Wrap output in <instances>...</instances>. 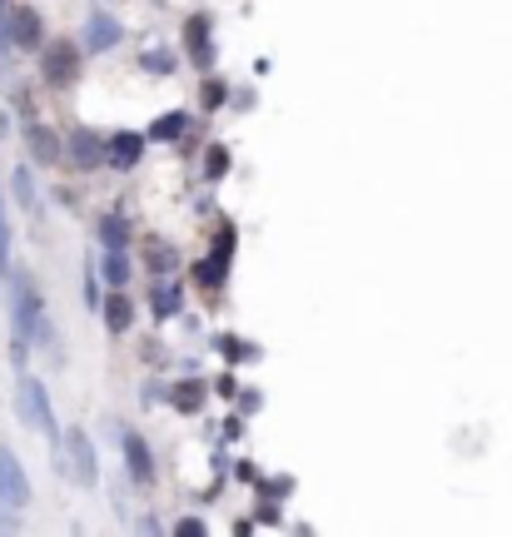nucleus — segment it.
Segmentation results:
<instances>
[{
    "label": "nucleus",
    "instance_id": "19",
    "mask_svg": "<svg viewBox=\"0 0 512 537\" xmlns=\"http://www.w3.org/2000/svg\"><path fill=\"white\" fill-rule=\"evenodd\" d=\"M224 100H229V85H224V80H204V90H200V110H204V115H214Z\"/></svg>",
    "mask_w": 512,
    "mask_h": 537
},
{
    "label": "nucleus",
    "instance_id": "13",
    "mask_svg": "<svg viewBox=\"0 0 512 537\" xmlns=\"http://www.w3.org/2000/svg\"><path fill=\"white\" fill-rule=\"evenodd\" d=\"M100 313H105V328H110V334H125V328L135 324V304H130L120 288H114L110 299L100 304Z\"/></svg>",
    "mask_w": 512,
    "mask_h": 537
},
{
    "label": "nucleus",
    "instance_id": "3",
    "mask_svg": "<svg viewBox=\"0 0 512 537\" xmlns=\"http://www.w3.org/2000/svg\"><path fill=\"white\" fill-rule=\"evenodd\" d=\"M15 413H20L35 433L55 438V413H51V399H45V383H40V378H20V388H15Z\"/></svg>",
    "mask_w": 512,
    "mask_h": 537
},
{
    "label": "nucleus",
    "instance_id": "6",
    "mask_svg": "<svg viewBox=\"0 0 512 537\" xmlns=\"http://www.w3.org/2000/svg\"><path fill=\"white\" fill-rule=\"evenodd\" d=\"M5 36H11L15 51H40L45 45V20L30 5H15V11H5Z\"/></svg>",
    "mask_w": 512,
    "mask_h": 537
},
{
    "label": "nucleus",
    "instance_id": "15",
    "mask_svg": "<svg viewBox=\"0 0 512 537\" xmlns=\"http://www.w3.org/2000/svg\"><path fill=\"white\" fill-rule=\"evenodd\" d=\"M185 130H189V115H185V110H175V115H160L145 139H179Z\"/></svg>",
    "mask_w": 512,
    "mask_h": 537
},
{
    "label": "nucleus",
    "instance_id": "20",
    "mask_svg": "<svg viewBox=\"0 0 512 537\" xmlns=\"http://www.w3.org/2000/svg\"><path fill=\"white\" fill-rule=\"evenodd\" d=\"M154 313H160V319H175V313H179V288L175 284L154 288Z\"/></svg>",
    "mask_w": 512,
    "mask_h": 537
},
{
    "label": "nucleus",
    "instance_id": "1",
    "mask_svg": "<svg viewBox=\"0 0 512 537\" xmlns=\"http://www.w3.org/2000/svg\"><path fill=\"white\" fill-rule=\"evenodd\" d=\"M11 319H15V363H26V349L40 328V288L30 284V274H15L11 284Z\"/></svg>",
    "mask_w": 512,
    "mask_h": 537
},
{
    "label": "nucleus",
    "instance_id": "25",
    "mask_svg": "<svg viewBox=\"0 0 512 537\" xmlns=\"http://www.w3.org/2000/svg\"><path fill=\"white\" fill-rule=\"evenodd\" d=\"M219 353H224V359H249V344H239V338H219Z\"/></svg>",
    "mask_w": 512,
    "mask_h": 537
},
{
    "label": "nucleus",
    "instance_id": "2",
    "mask_svg": "<svg viewBox=\"0 0 512 537\" xmlns=\"http://www.w3.org/2000/svg\"><path fill=\"white\" fill-rule=\"evenodd\" d=\"M55 462H60V473H70L80 487L100 483V458H95V443H90L85 428H70V433H65V448L55 453Z\"/></svg>",
    "mask_w": 512,
    "mask_h": 537
},
{
    "label": "nucleus",
    "instance_id": "24",
    "mask_svg": "<svg viewBox=\"0 0 512 537\" xmlns=\"http://www.w3.org/2000/svg\"><path fill=\"white\" fill-rule=\"evenodd\" d=\"M214 254H219V259H224L229 264V254H234V229H219V234H214Z\"/></svg>",
    "mask_w": 512,
    "mask_h": 537
},
{
    "label": "nucleus",
    "instance_id": "22",
    "mask_svg": "<svg viewBox=\"0 0 512 537\" xmlns=\"http://www.w3.org/2000/svg\"><path fill=\"white\" fill-rule=\"evenodd\" d=\"M139 65L154 70V75H169V70H175V55H169V51H150V55H139Z\"/></svg>",
    "mask_w": 512,
    "mask_h": 537
},
{
    "label": "nucleus",
    "instance_id": "21",
    "mask_svg": "<svg viewBox=\"0 0 512 537\" xmlns=\"http://www.w3.org/2000/svg\"><path fill=\"white\" fill-rule=\"evenodd\" d=\"M204 175H209V179L229 175V150H224V145H209V154H204Z\"/></svg>",
    "mask_w": 512,
    "mask_h": 537
},
{
    "label": "nucleus",
    "instance_id": "14",
    "mask_svg": "<svg viewBox=\"0 0 512 537\" xmlns=\"http://www.w3.org/2000/svg\"><path fill=\"white\" fill-rule=\"evenodd\" d=\"M100 274H105V284L110 288H125L130 284V259H125V249H105V264H100Z\"/></svg>",
    "mask_w": 512,
    "mask_h": 537
},
{
    "label": "nucleus",
    "instance_id": "8",
    "mask_svg": "<svg viewBox=\"0 0 512 537\" xmlns=\"http://www.w3.org/2000/svg\"><path fill=\"white\" fill-rule=\"evenodd\" d=\"M65 150H70V160H75L80 170H100L105 164V135H95V130H70Z\"/></svg>",
    "mask_w": 512,
    "mask_h": 537
},
{
    "label": "nucleus",
    "instance_id": "5",
    "mask_svg": "<svg viewBox=\"0 0 512 537\" xmlns=\"http://www.w3.org/2000/svg\"><path fill=\"white\" fill-rule=\"evenodd\" d=\"M30 502V483H26V468L11 448H0V508L5 512H20Z\"/></svg>",
    "mask_w": 512,
    "mask_h": 537
},
{
    "label": "nucleus",
    "instance_id": "9",
    "mask_svg": "<svg viewBox=\"0 0 512 537\" xmlns=\"http://www.w3.org/2000/svg\"><path fill=\"white\" fill-rule=\"evenodd\" d=\"M139 154H145V135H135V130H114V135L105 139V160H110L114 170H135Z\"/></svg>",
    "mask_w": 512,
    "mask_h": 537
},
{
    "label": "nucleus",
    "instance_id": "17",
    "mask_svg": "<svg viewBox=\"0 0 512 537\" xmlns=\"http://www.w3.org/2000/svg\"><path fill=\"white\" fill-rule=\"evenodd\" d=\"M11 189H15V200L26 204V209H30V214H35V209H40V194H35V179H30V170H26V164H20V170H15V175H11Z\"/></svg>",
    "mask_w": 512,
    "mask_h": 537
},
{
    "label": "nucleus",
    "instance_id": "11",
    "mask_svg": "<svg viewBox=\"0 0 512 537\" xmlns=\"http://www.w3.org/2000/svg\"><path fill=\"white\" fill-rule=\"evenodd\" d=\"M120 36H125V30H120V20H114V15H105V11L90 15V36H85L90 51H114V45H120Z\"/></svg>",
    "mask_w": 512,
    "mask_h": 537
},
{
    "label": "nucleus",
    "instance_id": "10",
    "mask_svg": "<svg viewBox=\"0 0 512 537\" xmlns=\"http://www.w3.org/2000/svg\"><path fill=\"white\" fill-rule=\"evenodd\" d=\"M26 150H30L35 164H55L65 145H60V135H55L51 125H26Z\"/></svg>",
    "mask_w": 512,
    "mask_h": 537
},
{
    "label": "nucleus",
    "instance_id": "7",
    "mask_svg": "<svg viewBox=\"0 0 512 537\" xmlns=\"http://www.w3.org/2000/svg\"><path fill=\"white\" fill-rule=\"evenodd\" d=\"M185 51H189V60L200 65V70H209L214 65V45H209V15L204 11H194L185 20Z\"/></svg>",
    "mask_w": 512,
    "mask_h": 537
},
{
    "label": "nucleus",
    "instance_id": "12",
    "mask_svg": "<svg viewBox=\"0 0 512 537\" xmlns=\"http://www.w3.org/2000/svg\"><path fill=\"white\" fill-rule=\"evenodd\" d=\"M125 462H130V478L135 483H154V458L139 433H125Z\"/></svg>",
    "mask_w": 512,
    "mask_h": 537
},
{
    "label": "nucleus",
    "instance_id": "16",
    "mask_svg": "<svg viewBox=\"0 0 512 537\" xmlns=\"http://www.w3.org/2000/svg\"><path fill=\"white\" fill-rule=\"evenodd\" d=\"M125 239H130V225L120 219V214H105L100 219V244L105 249H125Z\"/></svg>",
    "mask_w": 512,
    "mask_h": 537
},
{
    "label": "nucleus",
    "instance_id": "26",
    "mask_svg": "<svg viewBox=\"0 0 512 537\" xmlns=\"http://www.w3.org/2000/svg\"><path fill=\"white\" fill-rule=\"evenodd\" d=\"M214 393H219V399H234V393H239L234 374H219V383H214Z\"/></svg>",
    "mask_w": 512,
    "mask_h": 537
},
{
    "label": "nucleus",
    "instance_id": "28",
    "mask_svg": "<svg viewBox=\"0 0 512 537\" xmlns=\"http://www.w3.org/2000/svg\"><path fill=\"white\" fill-rule=\"evenodd\" d=\"M0 11H5V5H0Z\"/></svg>",
    "mask_w": 512,
    "mask_h": 537
},
{
    "label": "nucleus",
    "instance_id": "4",
    "mask_svg": "<svg viewBox=\"0 0 512 537\" xmlns=\"http://www.w3.org/2000/svg\"><path fill=\"white\" fill-rule=\"evenodd\" d=\"M40 75H45V85H70V80L80 75V45L75 40H51L45 51H40Z\"/></svg>",
    "mask_w": 512,
    "mask_h": 537
},
{
    "label": "nucleus",
    "instance_id": "18",
    "mask_svg": "<svg viewBox=\"0 0 512 537\" xmlns=\"http://www.w3.org/2000/svg\"><path fill=\"white\" fill-rule=\"evenodd\" d=\"M169 399H175V408H179V413H200V403H204V383H179L175 393H169Z\"/></svg>",
    "mask_w": 512,
    "mask_h": 537
},
{
    "label": "nucleus",
    "instance_id": "27",
    "mask_svg": "<svg viewBox=\"0 0 512 537\" xmlns=\"http://www.w3.org/2000/svg\"><path fill=\"white\" fill-rule=\"evenodd\" d=\"M175 533H179V537H185V533H189V537H200V533H204V523H200V517H185V523H179Z\"/></svg>",
    "mask_w": 512,
    "mask_h": 537
},
{
    "label": "nucleus",
    "instance_id": "23",
    "mask_svg": "<svg viewBox=\"0 0 512 537\" xmlns=\"http://www.w3.org/2000/svg\"><path fill=\"white\" fill-rule=\"evenodd\" d=\"M150 264H154V274H169L175 269V249L169 244H150Z\"/></svg>",
    "mask_w": 512,
    "mask_h": 537
}]
</instances>
